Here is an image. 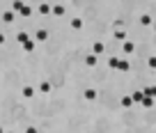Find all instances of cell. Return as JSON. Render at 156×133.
<instances>
[{"label": "cell", "mask_w": 156, "mask_h": 133, "mask_svg": "<svg viewBox=\"0 0 156 133\" xmlns=\"http://www.w3.org/2000/svg\"><path fill=\"white\" fill-rule=\"evenodd\" d=\"M51 14H53V16H64V14H67V7L55 5V7H51Z\"/></svg>", "instance_id": "obj_1"}, {"label": "cell", "mask_w": 156, "mask_h": 133, "mask_svg": "<svg viewBox=\"0 0 156 133\" xmlns=\"http://www.w3.org/2000/svg\"><path fill=\"white\" fill-rule=\"evenodd\" d=\"M16 12H19L21 16H32V7H28L25 2H21V7H19Z\"/></svg>", "instance_id": "obj_2"}, {"label": "cell", "mask_w": 156, "mask_h": 133, "mask_svg": "<svg viewBox=\"0 0 156 133\" xmlns=\"http://www.w3.org/2000/svg\"><path fill=\"white\" fill-rule=\"evenodd\" d=\"M21 94H23V99H32V96H34V87H30V85H25V87L21 89Z\"/></svg>", "instance_id": "obj_3"}, {"label": "cell", "mask_w": 156, "mask_h": 133, "mask_svg": "<svg viewBox=\"0 0 156 133\" xmlns=\"http://www.w3.org/2000/svg\"><path fill=\"white\" fill-rule=\"evenodd\" d=\"M34 44H37V41L25 39V41H23V51H25V53H32V51H34Z\"/></svg>", "instance_id": "obj_4"}, {"label": "cell", "mask_w": 156, "mask_h": 133, "mask_svg": "<svg viewBox=\"0 0 156 133\" xmlns=\"http://www.w3.org/2000/svg\"><path fill=\"white\" fill-rule=\"evenodd\" d=\"M117 69H119V71H129V69H131V62H126V60H117Z\"/></svg>", "instance_id": "obj_5"}, {"label": "cell", "mask_w": 156, "mask_h": 133, "mask_svg": "<svg viewBox=\"0 0 156 133\" xmlns=\"http://www.w3.org/2000/svg\"><path fill=\"white\" fill-rule=\"evenodd\" d=\"M85 99H87V101H94V99H97V89H92V87H87L85 89V94H83Z\"/></svg>", "instance_id": "obj_6"}, {"label": "cell", "mask_w": 156, "mask_h": 133, "mask_svg": "<svg viewBox=\"0 0 156 133\" xmlns=\"http://www.w3.org/2000/svg\"><path fill=\"white\" fill-rule=\"evenodd\" d=\"M103 51H106V44H101V41H97V44L92 46V53L94 55H99V53H103Z\"/></svg>", "instance_id": "obj_7"}, {"label": "cell", "mask_w": 156, "mask_h": 133, "mask_svg": "<svg viewBox=\"0 0 156 133\" xmlns=\"http://www.w3.org/2000/svg\"><path fill=\"white\" fill-rule=\"evenodd\" d=\"M34 37H37V41H46V39H48V30H37V35H34Z\"/></svg>", "instance_id": "obj_8"}, {"label": "cell", "mask_w": 156, "mask_h": 133, "mask_svg": "<svg viewBox=\"0 0 156 133\" xmlns=\"http://www.w3.org/2000/svg\"><path fill=\"white\" fill-rule=\"evenodd\" d=\"M85 64H87V67H97V55L90 53L87 58H85Z\"/></svg>", "instance_id": "obj_9"}, {"label": "cell", "mask_w": 156, "mask_h": 133, "mask_svg": "<svg viewBox=\"0 0 156 133\" xmlns=\"http://www.w3.org/2000/svg\"><path fill=\"white\" fill-rule=\"evenodd\" d=\"M140 103L145 106V108H151V106H154V99H151V96H142V99H140Z\"/></svg>", "instance_id": "obj_10"}, {"label": "cell", "mask_w": 156, "mask_h": 133, "mask_svg": "<svg viewBox=\"0 0 156 133\" xmlns=\"http://www.w3.org/2000/svg\"><path fill=\"white\" fill-rule=\"evenodd\" d=\"M69 25H71L73 30H80V28H83V19H71V23H69Z\"/></svg>", "instance_id": "obj_11"}, {"label": "cell", "mask_w": 156, "mask_h": 133, "mask_svg": "<svg viewBox=\"0 0 156 133\" xmlns=\"http://www.w3.org/2000/svg\"><path fill=\"white\" fill-rule=\"evenodd\" d=\"M112 37H115V39H119V41H124V39H126V32L119 28V30H115V35H112Z\"/></svg>", "instance_id": "obj_12"}, {"label": "cell", "mask_w": 156, "mask_h": 133, "mask_svg": "<svg viewBox=\"0 0 156 133\" xmlns=\"http://www.w3.org/2000/svg\"><path fill=\"white\" fill-rule=\"evenodd\" d=\"M2 21H5V23H12V21H14V12H2Z\"/></svg>", "instance_id": "obj_13"}, {"label": "cell", "mask_w": 156, "mask_h": 133, "mask_svg": "<svg viewBox=\"0 0 156 133\" xmlns=\"http://www.w3.org/2000/svg\"><path fill=\"white\" fill-rule=\"evenodd\" d=\"M122 48H124V53L129 55V53H133V48H136V46H133L131 41H124V46H122Z\"/></svg>", "instance_id": "obj_14"}, {"label": "cell", "mask_w": 156, "mask_h": 133, "mask_svg": "<svg viewBox=\"0 0 156 133\" xmlns=\"http://www.w3.org/2000/svg\"><path fill=\"white\" fill-rule=\"evenodd\" d=\"M39 92H41V94H48L51 92V83H41V85H39Z\"/></svg>", "instance_id": "obj_15"}, {"label": "cell", "mask_w": 156, "mask_h": 133, "mask_svg": "<svg viewBox=\"0 0 156 133\" xmlns=\"http://www.w3.org/2000/svg\"><path fill=\"white\" fill-rule=\"evenodd\" d=\"M122 106H124V108H131V106H133V99L131 96H122Z\"/></svg>", "instance_id": "obj_16"}, {"label": "cell", "mask_w": 156, "mask_h": 133, "mask_svg": "<svg viewBox=\"0 0 156 133\" xmlns=\"http://www.w3.org/2000/svg\"><path fill=\"white\" fill-rule=\"evenodd\" d=\"M140 23H142V25H151V16H149V14H142V16H140Z\"/></svg>", "instance_id": "obj_17"}, {"label": "cell", "mask_w": 156, "mask_h": 133, "mask_svg": "<svg viewBox=\"0 0 156 133\" xmlns=\"http://www.w3.org/2000/svg\"><path fill=\"white\" fill-rule=\"evenodd\" d=\"M39 14H51V5H39Z\"/></svg>", "instance_id": "obj_18"}, {"label": "cell", "mask_w": 156, "mask_h": 133, "mask_svg": "<svg viewBox=\"0 0 156 133\" xmlns=\"http://www.w3.org/2000/svg\"><path fill=\"white\" fill-rule=\"evenodd\" d=\"M16 39H19V44H23L25 39H30L28 35H25V32H19V35H16Z\"/></svg>", "instance_id": "obj_19"}, {"label": "cell", "mask_w": 156, "mask_h": 133, "mask_svg": "<svg viewBox=\"0 0 156 133\" xmlns=\"http://www.w3.org/2000/svg\"><path fill=\"white\" fill-rule=\"evenodd\" d=\"M117 60H119V58H110V60H108V67H110V69H117Z\"/></svg>", "instance_id": "obj_20"}, {"label": "cell", "mask_w": 156, "mask_h": 133, "mask_svg": "<svg viewBox=\"0 0 156 133\" xmlns=\"http://www.w3.org/2000/svg\"><path fill=\"white\" fill-rule=\"evenodd\" d=\"M131 99H133V103H136V101H140V99H142V92H133Z\"/></svg>", "instance_id": "obj_21"}, {"label": "cell", "mask_w": 156, "mask_h": 133, "mask_svg": "<svg viewBox=\"0 0 156 133\" xmlns=\"http://www.w3.org/2000/svg\"><path fill=\"white\" fill-rule=\"evenodd\" d=\"M0 44H5V35L2 32H0Z\"/></svg>", "instance_id": "obj_22"}]
</instances>
